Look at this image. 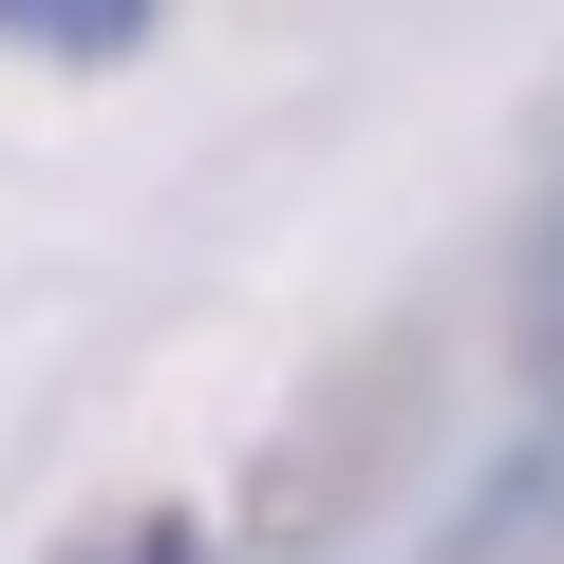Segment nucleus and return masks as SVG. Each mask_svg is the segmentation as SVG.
<instances>
[{"label":"nucleus","mask_w":564,"mask_h":564,"mask_svg":"<svg viewBox=\"0 0 564 564\" xmlns=\"http://www.w3.org/2000/svg\"><path fill=\"white\" fill-rule=\"evenodd\" d=\"M433 564H564V414H545V433L452 508V545H433Z\"/></svg>","instance_id":"obj_1"},{"label":"nucleus","mask_w":564,"mask_h":564,"mask_svg":"<svg viewBox=\"0 0 564 564\" xmlns=\"http://www.w3.org/2000/svg\"><path fill=\"white\" fill-rule=\"evenodd\" d=\"M151 20H170V0H0V39H20V57H76V76L151 57Z\"/></svg>","instance_id":"obj_2"},{"label":"nucleus","mask_w":564,"mask_h":564,"mask_svg":"<svg viewBox=\"0 0 564 564\" xmlns=\"http://www.w3.org/2000/svg\"><path fill=\"white\" fill-rule=\"evenodd\" d=\"M508 339H527V377L564 395V207L527 226V282H508Z\"/></svg>","instance_id":"obj_3"},{"label":"nucleus","mask_w":564,"mask_h":564,"mask_svg":"<svg viewBox=\"0 0 564 564\" xmlns=\"http://www.w3.org/2000/svg\"><path fill=\"white\" fill-rule=\"evenodd\" d=\"M57 564H207V527H188V508H132V527H76Z\"/></svg>","instance_id":"obj_4"}]
</instances>
